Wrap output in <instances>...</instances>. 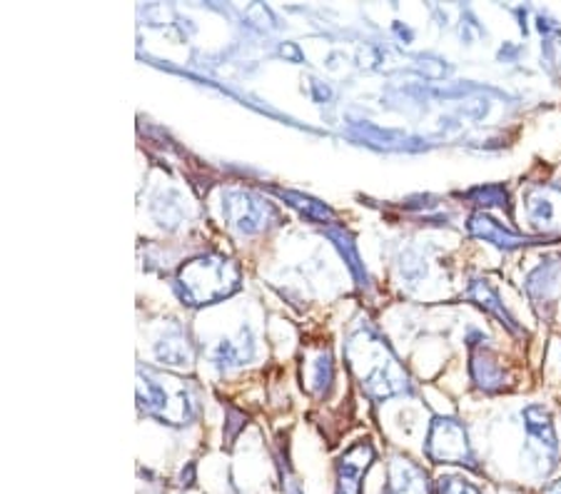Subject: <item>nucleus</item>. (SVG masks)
I'll list each match as a JSON object with an SVG mask.
<instances>
[{"label":"nucleus","mask_w":561,"mask_h":494,"mask_svg":"<svg viewBox=\"0 0 561 494\" xmlns=\"http://www.w3.org/2000/svg\"><path fill=\"white\" fill-rule=\"evenodd\" d=\"M467 298L474 300L479 308H484L486 312H492L494 318H500L502 325H506L512 332H517V335L522 332V328L517 325V320H514L510 310L504 308V302L500 300V295H496V290L490 285V280H482V277H479V280H472V285H469V290H467Z\"/></svg>","instance_id":"nucleus-11"},{"label":"nucleus","mask_w":561,"mask_h":494,"mask_svg":"<svg viewBox=\"0 0 561 494\" xmlns=\"http://www.w3.org/2000/svg\"><path fill=\"white\" fill-rule=\"evenodd\" d=\"M279 197H283V200H287L289 205H295L297 210H300L305 218H310V220H320V222H328L330 218H334V212H332V208H328V205L324 203H317V200H312V197H307V195H300V193H289V191H275Z\"/></svg>","instance_id":"nucleus-16"},{"label":"nucleus","mask_w":561,"mask_h":494,"mask_svg":"<svg viewBox=\"0 0 561 494\" xmlns=\"http://www.w3.org/2000/svg\"><path fill=\"white\" fill-rule=\"evenodd\" d=\"M437 492L439 494H482L472 482H467L461 478H442L437 482Z\"/></svg>","instance_id":"nucleus-19"},{"label":"nucleus","mask_w":561,"mask_h":494,"mask_svg":"<svg viewBox=\"0 0 561 494\" xmlns=\"http://www.w3.org/2000/svg\"><path fill=\"white\" fill-rule=\"evenodd\" d=\"M472 377L484 392H496L504 388V370L486 347L472 349Z\"/></svg>","instance_id":"nucleus-12"},{"label":"nucleus","mask_w":561,"mask_h":494,"mask_svg":"<svg viewBox=\"0 0 561 494\" xmlns=\"http://www.w3.org/2000/svg\"><path fill=\"white\" fill-rule=\"evenodd\" d=\"M138 402L145 415L158 417L168 425H190L197 415V398L178 377L138 370Z\"/></svg>","instance_id":"nucleus-3"},{"label":"nucleus","mask_w":561,"mask_h":494,"mask_svg":"<svg viewBox=\"0 0 561 494\" xmlns=\"http://www.w3.org/2000/svg\"><path fill=\"white\" fill-rule=\"evenodd\" d=\"M175 287L180 298L187 305L201 308V305L220 302L225 298H230L232 292H238L240 269L225 255H201L180 267Z\"/></svg>","instance_id":"nucleus-2"},{"label":"nucleus","mask_w":561,"mask_h":494,"mask_svg":"<svg viewBox=\"0 0 561 494\" xmlns=\"http://www.w3.org/2000/svg\"><path fill=\"white\" fill-rule=\"evenodd\" d=\"M375 460V449L369 443H357L337 460V490L334 494H362V478Z\"/></svg>","instance_id":"nucleus-8"},{"label":"nucleus","mask_w":561,"mask_h":494,"mask_svg":"<svg viewBox=\"0 0 561 494\" xmlns=\"http://www.w3.org/2000/svg\"><path fill=\"white\" fill-rule=\"evenodd\" d=\"M522 420L529 437V455H534L539 470L549 474L557 467L559 455L554 422H551L549 410L541 407V404H529V407L522 412Z\"/></svg>","instance_id":"nucleus-6"},{"label":"nucleus","mask_w":561,"mask_h":494,"mask_svg":"<svg viewBox=\"0 0 561 494\" xmlns=\"http://www.w3.org/2000/svg\"><path fill=\"white\" fill-rule=\"evenodd\" d=\"M427 457L439 464H465L472 467V470L477 467L467 429L455 417L437 415L432 420L427 435Z\"/></svg>","instance_id":"nucleus-5"},{"label":"nucleus","mask_w":561,"mask_h":494,"mask_svg":"<svg viewBox=\"0 0 561 494\" xmlns=\"http://www.w3.org/2000/svg\"><path fill=\"white\" fill-rule=\"evenodd\" d=\"M314 375H312V384H314V390L317 392H322V390H328L330 384H332V377H334V367H332V359H330V355H322L320 359H317L314 363Z\"/></svg>","instance_id":"nucleus-18"},{"label":"nucleus","mask_w":561,"mask_h":494,"mask_svg":"<svg viewBox=\"0 0 561 494\" xmlns=\"http://www.w3.org/2000/svg\"><path fill=\"white\" fill-rule=\"evenodd\" d=\"M545 494H561V480H557V482H551L549 487H545Z\"/></svg>","instance_id":"nucleus-20"},{"label":"nucleus","mask_w":561,"mask_h":494,"mask_svg":"<svg viewBox=\"0 0 561 494\" xmlns=\"http://www.w3.org/2000/svg\"><path fill=\"white\" fill-rule=\"evenodd\" d=\"M328 235H330V240L334 242V245L340 248L342 257L347 260V265H350V269H352V275L357 277V283H359V285H367L365 265H362V260H359V255H357L355 242H352V238L347 235L345 228H328Z\"/></svg>","instance_id":"nucleus-15"},{"label":"nucleus","mask_w":561,"mask_h":494,"mask_svg":"<svg viewBox=\"0 0 561 494\" xmlns=\"http://www.w3.org/2000/svg\"><path fill=\"white\" fill-rule=\"evenodd\" d=\"M382 494H432L427 472H424L420 464L402 460V457H394V460L389 462Z\"/></svg>","instance_id":"nucleus-9"},{"label":"nucleus","mask_w":561,"mask_h":494,"mask_svg":"<svg viewBox=\"0 0 561 494\" xmlns=\"http://www.w3.org/2000/svg\"><path fill=\"white\" fill-rule=\"evenodd\" d=\"M252 349H255V345H252L250 337L245 340V332H242V340H225V343L217 345L213 359L220 370H230V367L245 365V359L252 357Z\"/></svg>","instance_id":"nucleus-14"},{"label":"nucleus","mask_w":561,"mask_h":494,"mask_svg":"<svg viewBox=\"0 0 561 494\" xmlns=\"http://www.w3.org/2000/svg\"><path fill=\"white\" fill-rule=\"evenodd\" d=\"M156 355L165 365H190L193 363V345H190L183 332L175 330L156 345Z\"/></svg>","instance_id":"nucleus-13"},{"label":"nucleus","mask_w":561,"mask_h":494,"mask_svg":"<svg viewBox=\"0 0 561 494\" xmlns=\"http://www.w3.org/2000/svg\"><path fill=\"white\" fill-rule=\"evenodd\" d=\"M347 359L362 390L373 400H387L394 394L410 392V377L397 363L392 349L385 345V340L377 337V332L359 328L347 343Z\"/></svg>","instance_id":"nucleus-1"},{"label":"nucleus","mask_w":561,"mask_h":494,"mask_svg":"<svg viewBox=\"0 0 561 494\" xmlns=\"http://www.w3.org/2000/svg\"><path fill=\"white\" fill-rule=\"evenodd\" d=\"M524 208L534 230L561 232V187L534 185L524 193Z\"/></svg>","instance_id":"nucleus-7"},{"label":"nucleus","mask_w":561,"mask_h":494,"mask_svg":"<svg viewBox=\"0 0 561 494\" xmlns=\"http://www.w3.org/2000/svg\"><path fill=\"white\" fill-rule=\"evenodd\" d=\"M222 220L240 235H257L277 222L273 203L250 191H225L220 197Z\"/></svg>","instance_id":"nucleus-4"},{"label":"nucleus","mask_w":561,"mask_h":494,"mask_svg":"<svg viewBox=\"0 0 561 494\" xmlns=\"http://www.w3.org/2000/svg\"><path fill=\"white\" fill-rule=\"evenodd\" d=\"M467 197H472L474 203L484 205V208H492V205H506V191H504L502 185L477 187V191L467 193Z\"/></svg>","instance_id":"nucleus-17"},{"label":"nucleus","mask_w":561,"mask_h":494,"mask_svg":"<svg viewBox=\"0 0 561 494\" xmlns=\"http://www.w3.org/2000/svg\"><path fill=\"white\" fill-rule=\"evenodd\" d=\"M467 228L472 235L482 238L486 242H494L496 248H504V250H517V248H524L531 242L529 238H522V235H517V232L502 228L500 222L492 220L490 215H484V212H474L472 218H469Z\"/></svg>","instance_id":"nucleus-10"}]
</instances>
